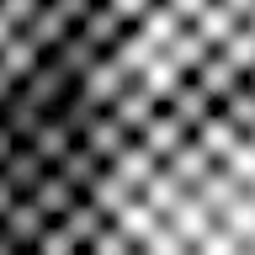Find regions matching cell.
<instances>
[{
  "label": "cell",
  "instance_id": "cell-1",
  "mask_svg": "<svg viewBox=\"0 0 255 255\" xmlns=\"http://www.w3.org/2000/svg\"><path fill=\"white\" fill-rule=\"evenodd\" d=\"M69 0H0V170L59 64Z\"/></svg>",
  "mask_w": 255,
  "mask_h": 255
}]
</instances>
